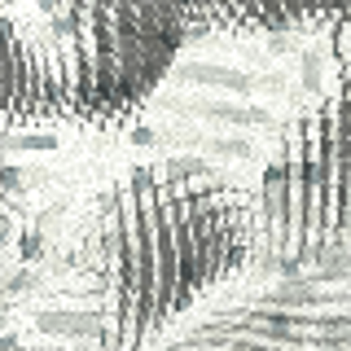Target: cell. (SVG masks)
I'll list each match as a JSON object with an SVG mask.
<instances>
[{
    "label": "cell",
    "instance_id": "6da1fadb",
    "mask_svg": "<svg viewBox=\"0 0 351 351\" xmlns=\"http://www.w3.org/2000/svg\"><path fill=\"white\" fill-rule=\"evenodd\" d=\"M246 215L189 171H136L110 193L101 219L110 307L119 321H158L215 277L237 268L246 250Z\"/></svg>",
    "mask_w": 351,
    "mask_h": 351
},
{
    "label": "cell",
    "instance_id": "7a4b0ae2",
    "mask_svg": "<svg viewBox=\"0 0 351 351\" xmlns=\"http://www.w3.org/2000/svg\"><path fill=\"white\" fill-rule=\"evenodd\" d=\"M27 49H18V40L0 27V110L14 101V93L22 88V75H27Z\"/></svg>",
    "mask_w": 351,
    "mask_h": 351
}]
</instances>
